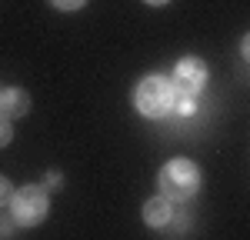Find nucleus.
Masks as SVG:
<instances>
[{
	"mask_svg": "<svg viewBox=\"0 0 250 240\" xmlns=\"http://www.w3.org/2000/svg\"><path fill=\"white\" fill-rule=\"evenodd\" d=\"M50 3H54L57 10H80L87 0H50Z\"/></svg>",
	"mask_w": 250,
	"mask_h": 240,
	"instance_id": "obj_10",
	"label": "nucleus"
},
{
	"mask_svg": "<svg viewBox=\"0 0 250 240\" xmlns=\"http://www.w3.org/2000/svg\"><path fill=\"white\" fill-rule=\"evenodd\" d=\"M173 87H177V94H187V97H200L204 94V87H207V80H210V70H207V63L200 57H180L173 63Z\"/></svg>",
	"mask_w": 250,
	"mask_h": 240,
	"instance_id": "obj_4",
	"label": "nucleus"
},
{
	"mask_svg": "<svg viewBox=\"0 0 250 240\" xmlns=\"http://www.w3.org/2000/svg\"><path fill=\"white\" fill-rule=\"evenodd\" d=\"M157 183H160V194L170 197L173 203L190 200L193 194L200 190V167H197L190 157H173L160 167Z\"/></svg>",
	"mask_w": 250,
	"mask_h": 240,
	"instance_id": "obj_2",
	"label": "nucleus"
},
{
	"mask_svg": "<svg viewBox=\"0 0 250 240\" xmlns=\"http://www.w3.org/2000/svg\"><path fill=\"white\" fill-rule=\"evenodd\" d=\"M14 117H7L3 110H0V147H7L10 140H14V123H10Z\"/></svg>",
	"mask_w": 250,
	"mask_h": 240,
	"instance_id": "obj_8",
	"label": "nucleus"
},
{
	"mask_svg": "<svg viewBox=\"0 0 250 240\" xmlns=\"http://www.w3.org/2000/svg\"><path fill=\"white\" fill-rule=\"evenodd\" d=\"M147 7H164V3H170V0H144Z\"/></svg>",
	"mask_w": 250,
	"mask_h": 240,
	"instance_id": "obj_14",
	"label": "nucleus"
},
{
	"mask_svg": "<svg viewBox=\"0 0 250 240\" xmlns=\"http://www.w3.org/2000/svg\"><path fill=\"white\" fill-rule=\"evenodd\" d=\"M10 223H14V217H10V220H0V237H10V234H14V230H10Z\"/></svg>",
	"mask_w": 250,
	"mask_h": 240,
	"instance_id": "obj_12",
	"label": "nucleus"
},
{
	"mask_svg": "<svg viewBox=\"0 0 250 240\" xmlns=\"http://www.w3.org/2000/svg\"><path fill=\"white\" fill-rule=\"evenodd\" d=\"M240 57L250 63V34H244V40H240Z\"/></svg>",
	"mask_w": 250,
	"mask_h": 240,
	"instance_id": "obj_11",
	"label": "nucleus"
},
{
	"mask_svg": "<svg viewBox=\"0 0 250 240\" xmlns=\"http://www.w3.org/2000/svg\"><path fill=\"white\" fill-rule=\"evenodd\" d=\"M0 110H3L7 117H23V114L30 110L27 90H20V87H3V90H0Z\"/></svg>",
	"mask_w": 250,
	"mask_h": 240,
	"instance_id": "obj_6",
	"label": "nucleus"
},
{
	"mask_svg": "<svg viewBox=\"0 0 250 240\" xmlns=\"http://www.w3.org/2000/svg\"><path fill=\"white\" fill-rule=\"evenodd\" d=\"M173 103H177V87L164 74H150L134 87V107L147 120H164L167 114H173Z\"/></svg>",
	"mask_w": 250,
	"mask_h": 240,
	"instance_id": "obj_1",
	"label": "nucleus"
},
{
	"mask_svg": "<svg viewBox=\"0 0 250 240\" xmlns=\"http://www.w3.org/2000/svg\"><path fill=\"white\" fill-rule=\"evenodd\" d=\"M173 217V200L170 197H164V194H157V197L150 200H144V223L147 227H167Z\"/></svg>",
	"mask_w": 250,
	"mask_h": 240,
	"instance_id": "obj_5",
	"label": "nucleus"
},
{
	"mask_svg": "<svg viewBox=\"0 0 250 240\" xmlns=\"http://www.w3.org/2000/svg\"><path fill=\"white\" fill-rule=\"evenodd\" d=\"M173 114H177V117H193V114H197V97H187V94H177V103H173Z\"/></svg>",
	"mask_w": 250,
	"mask_h": 240,
	"instance_id": "obj_7",
	"label": "nucleus"
},
{
	"mask_svg": "<svg viewBox=\"0 0 250 240\" xmlns=\"http://www.w3.org/2000/svg\"><path fill=\"white\" fill-rule=\"evenodd\" d=\"M10 197H14V183L7 177H0V207H10Z\"/></svg>",
	"mask_w": 250,
	"mask_h": 240,
	"instance_id": "obj_9",
	"label": "nucleus"
},
{
	"mask_svg": "<svg viewBox=\"0 0 250 240\" xmlns=\"http://www.w3.org/2000/svg\"><path fill=\"white\" fill-rule=\"evenodd\" d=\"M47 187H60V174H57V170L47 174Z\"/></svg>",
	"mask_w": 250,
	"mask_h": 240,
	"instance_id": "obj_13",
	"label": "nucleus"
},
{
	"mask_svg": "<svg viewBox=\"0 0 250 240\" xmlns=\"http://www.w3.org/2000/svg\"><path fill=\"white\" fill-rule=\"evenodd\" d=\"M50 214V194H47V187H40V183H27V187H20L14 190V197H10V217L17 227H37L43 223Z\"/></svg>",
	"mask_w": 250,
	"mask_h": 240,
	"instance_id": "obj_3",
	"label": "nucleus"
}]
</instances>
